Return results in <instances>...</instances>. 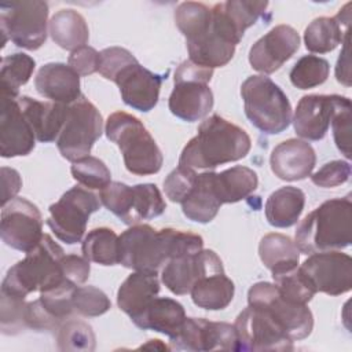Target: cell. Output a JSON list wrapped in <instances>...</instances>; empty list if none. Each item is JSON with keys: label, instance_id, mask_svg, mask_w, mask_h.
I'll return each instance as SVG.
<instances>
[{"label": "cell", "instance_id": "obj_1", "mask_svg": "<svg viewBox=\"0 0 352 352\" xmlns=\"http://www.w3.org/2000/svg\"><path fill=\"white\" fill-rule=\"evenodd\" d=\"M202 248L204 239L198 234L135 224L118 236V264L133 271L158 274L170 258L197 253Z\"/></svg>", "mask_w": 352, "mask_h": 352}, {"label": "cell", "instance_id": "obj_2", "mask_svg": "<svg viewBox=\"0 0 352 352\" xmlns=\"http://www.w3.org/2000/svg\"><path fill=\"white\" fill-rule=\"evenodd\" d=\"M250 138L245 129L213 114L198 126V133L184 146L179 165L213 169L245 158L250 151Z\"/></svg>", "mask_w": 352, "mask_h": 352}, {"label": "cell", "instance_id": "obj_3", "mask_svg": "<svg viewBox=\"0 0 352 352\" xmlns=\"http://www.w3.org/2000/svg\"><path fill=\"white\" fill-rule=\"evenodd\" d=\"M296 246L304 254L348 248L352 242L351 195L324 201L296 230Z\"/></svg>", "mask_w": 352, "mask_h": 352}, {"label": "cell", "instance_id": "obj_4", "mask_svg": "<svg viewBox=\"0 0 352 352\" xmlns=\"http://www.w3.org/2000/svg\"><path fill=\"white\" fill-rule=\"evenodd\" d=\"M63 249L44 234L41 242L25 258L14 264L1 283V293L26 298L33 292H45L65 280L62 271Z\"/></svg>", "mask_w": 352, "mask_h": 352}, {"label": "cell", "instance_id": "obj_5", "mask_svg": "<svg viewBox=\"0 0 352 352\" xmlns=\"http://www.w3.org/2000/svg\"><path fill=\"white\" fill-rule=\"evenodd\" d=\"M104 132L107 139L121 150L129 173L147 176L160 172L164 162L162 153L138 117L125 111H116L109 116Z\"/></svg>", "mask_w": 352, "mask_h": 352}, {"label": "cell", "instance_id": "obj_6", "mask_svg": "<svg viewBox=\"0 0 352 352\" xmlns=\"http://www.w3.org/2000/svg\"><path fill=\"white\" fill-rule=\"evenodd\" d=\"M245 114L267 135L283 132L292 122V106L286 94L264 74L250 76L241 85Z\"/></svg>", "mask_w": 352, "mask_h": 352}, {"label": "cell", "instance_id": "obj_7", "mask_svg": "<svg viewBox=\"0 0 352 352\" xmlns=\"http://www.w3.org/2000/svg\"><path fill=\"white\" fill-rule=\"evenodd\" d=\"M212 76L213 69L190 59L182 62L175 72V87L168 100L170 113L187 122L204 118L213 107V92L209 88Z\"/></svg>", "mask_w": 352, "mask_h": 352}, {"label": "cell", "instance_id": "obj_8", "mask_svg": "<svg viewBox=\"0 0 352 352\" xmlns=\"http://www.w3.org/2000/svg\"><path fill=\"white\" fill-rule=\"evenodd\" d=\"M48 4L41 0L4 1L0 4L3 47L11 40L16 47L38 50L47 40Z\"/></svg>", "mask_w": 352, "mask_h": 352}, {"label": "cell", "instance_id": "obj_9", "mask_svg": "<svg viewBox=\"0 0 352 352\" xmlns=\"http://www.w3.org/2000/svg\"><path fill=\"white\" fill-rule=\"evenodd\" d=\"M99 199L128 226L161 216L166 209L161 191L153 183L128 186L121 182H111L100 190Z\"/></svg>", "mask_w": 352, "mask_h": 352}, {"label": "cell", "instance_id": "obj_10", "mask_svg": "<svg viewBox=\"0 0 352 352\" xmlns=\"http://www.w3.org/2000/svg\"><path fill=\"white\" fill-rule=\"evenodd\" d=\"M103 120L99 110L84 95L69 104L63 128L56 139L60 155L76 162L89 155L95 142L102 136Z\"/></svg>", "mask_w": 352, "mask_h": 352}, {"label": "cell", "instance_id": "obj_11", "mask_svg": "<svg viewBox=\"0 0 352 352\" xmlns=\"http://www.w3.org/2000/svg\"><path fill=\"white\" fill-rule=\"evenodd\" d=\"M248 304L263 309L294 342L307 338L314 329V316L307 304H296L280 296L270 282H257L248 292Z\"/></svg>", "mask_w": 352, "mask_h": 352}, {"label": "cell", "instance_id": "obj_12", "mask_svg": "<svg viewBox=\"0 0 352 352\" xmlns=\"http://www.w3.org/2000/svg\"><path fill=\"white\" fill-rule=\"evenodd\" d=\"M99 208L100 199L98 195L84 187H72L50 206L47 226L59 241L74 245L81 241L89 216Z\"/></svg>", "mask_w": 352, "mask_h": 352}, {"label": "cell", "instance_id": "obj_13", "mask_svg": "<svg viewBox=\"0 0 352 352\" xmlns=\"http://www.w3.org/2000/svg\"><path fill=\"white\" fill-rule=\"evenodd\" d=\"M239 41L219 10L212 7L210 23L197 36L187 38L186 44L192 63L214 69L226 66L232 59Z\"/></svg>", "mask_w": 352, "mask_h": 352}, {"label": "cell", "instance_id": "obj_14", "mask_svg": "<svg viewBox=\"0 0 352 352\" xmlns=\"http://www.w3.org/2000/svg\"><path fill=\"white\" fill-rule=\"evenodd\" d=\"M0 235L3 242L15 250H33L44 236L38 208L22 197L10 201L1 210Z\"/></svg>", "mask_w": 352, "mask_h": 352}, {"label": "cell", "instance_id": "obj_15", "mask_svg": "<svg viewBox=\"0 0 352 352\" xmlns=\"http://www.w3.org/2000/svg\"><path fill=\"white\" fill-rule=\"evenodd\" d=\"M238 351H293V341L257 307L248 305L235 319Z\"/></svg>", "mask_w": 352, "mask_h": 352}, {"label": "cell", "instance_id": "obj_16", "mask_svg": "<svg viewBox=\"0 0 352 352\" xmlns=\"http://www.w3.org/2000/svg\"><path fill=\"white\" fill-rule=\"evenodd\" d=\"M176 351H238L234 324L205 318H186L179 333L169 338Z\"/></svg>", "mask_w": 352, "mask_h": 352}, {"label": "cell", "instance_id": "obj_17", "mask_svg": "<svg viewBox=\"0 0 352 352\" xmlns=\"http://www.w3.org/2000/svg\"><path fill=\"white\" fill-rule=\"evenodd\" d=\"M300 268L316 293L340 296L352 289V258L346 253L336 250L312 253Z\"/></svg>", "mask_w": 352, "mask_h": 352}, {"label": "cell", "instance_id": "obj_18", "mask_svg": "<svg viewBox=\"0 0 352 352\" xmlns=\"http://www.w3.org/2000/svg\"><path fill=\"white\" fill-rule=\"evenodd\" d=\"M349 102V98L341 95L312 94L302 96L292 120L297 136L312 142L322 140L336 111Z\"/></svg>", "mask_w": 352, "mask_h": 352}, {"label": "cell", "instance_id": "obj_19", "mask_svg": "<svg viewBox=\"0 0 352 352\" xmlns=\"http://www.w3.org/2000/svg\"><path fill=\"white\" fill-rule=\"evenodd\" d=\"M224 272L220 257L210 249L170 258L164 267L162 283L177 296L190 293L194 283L205 275Z\"/></svg>", "mask_w": 352, "mask_h": 352}, {"label": "cell", "instance_id": "obj_20", "mask_svg": "<svg viewBox=\"0 0 352 352\" xmlns=\"http://www.w3.org/2000/svg\"><path fill=\"white\" fill-rule=\"evenodd\" d=\"M300 48V36L289 25H278L260 37L249 51L250 66L263 73L271 74L280 69Z\"/></svg>", "mask_w": 352, "mask_h": 352}, {"label": "cell", "instance_id": "obj_21", "mask_svg": "<svg viewBox=\"0 0 352 352\" xmlns=\"http://www.w3.org/2000/svg\"><path fill=\"white\" fill-rule=\"evenodd\" d=\"M36 135L18 98L1 96L0 154L3 158L28 155L34 148Z\"/></svg>", "mask_w": 352, "mask_h": 352}, {"label": "cell", "instance_id": "obj_22", "mask_svg": "<svg viewBox=\"0 0 352 352\" xmlns=\"http://www.w3.org/2000/svg\"><path fill=\"white\" fill-rule=\"evenodd\" d=\"M113 82L120 88L124 103L135 110L147 113L158 103L162 78L138 60L121 69Z\"/></svg>", "mask_w": 352, "mask_h": 352}, {"label": "cell", "instance_id": "obj_23", "mask_svg": "<svg viewBox=\"0 0 352 352\" xmlns=\"http://www.w3.org/2000/svg\"><path fill=\"white\" fill-rule=\"evenodd\" d=\"M315 164V150L308 142L300 139H287L279 143L270 157L272 173L286 182L302 180L311 176Z\"/></svg>", "mask_w": 352, "mask_h": 352}, {"label": "cell", "instance_id": "obj_24", "mask_svg": "<svg viewBox=\"0 0 352 352\" xmlns=\"http://www.w3.org/2000/svg\"><path fill=\"white\" fill-rule=\"evenodd\" d=\"M36 91L51 102L72 104L81 96L80 76L60 62H51L41 66L34 78Z\"/></svg>", "mask_w": 352, "mask_h": 352}, {"label": "cell", "instance_id": "obj_25", "mask_svg": "<svg viewBox=\"0 0 352 352\" xmlns=\"http://www.w3.org/2000/svg\"><path fill=\"white\" fill-rule=\"evenodd\" d=\"M351 3H346L336 16L315 18L304 32L305 48L315 54H326L341 44L349 33Z\"/></svg>", "mask_w": 352, "mask_h": 352}, {"label": "cell", "instance_id": "obj_26", "mask_svg": "<svg viewBox=\"0 0 352 352\" xmlns=\"http://www.w3.org/2000/svg\"><path fill=\"white\" fill-rule=\"evenodd\" d=\"M18 102L30 121L38 142L50 143L58 139L67 116L69 104L40 102L29 96H18Z\"/></svg>", "mask_w": 352, "mask_h": 352}, {"label": "cell", "instance_id": "obj_27", "mask_svg": "<svg viewBox=\"0 0 352 352\" xmlns=\"http://www.w3.org/2000/svg\"><path fill=\"white\" fill-rule=\"evenodd\" d=\"M186 319V311L180 302L168 297H155L139 315L131 320L142 330H154L175 337Z\"/></svg>", "mask_w": 352, "mask_h": 352}, {"label": "cell", "instance_id": "obj_28", "mask_svg": "<svg viewBox=\"0 0 352 352\" xmlns=\"http://www.w3.org/2000/svg\"><path fill=\"white\" fill-rule=\"evenodd\" d=\"M160 290L158 274L135 271L118 287L117 305L132 319L158 296Z\"/></svg>", "mask_w": 352, "mask_h": 352}, {"label": "cell", "instance_id": "obj_29", "mask_svg": "<svg viewBox=\"0 0 352 352\" xmlns=\"http://www.w3.org/2000/svg\"><path fill=\"white\" fill-rule=\"evenodd\" d=\"M213 177L214 172L198 175L194 187L183 199L182 210L188 220L206 224L216 217L221 204L214 192Z\"/></svg>", "mask_w": 352, "mask_h": 352}, {"label": "cell", "instance_id": "obj_30", "mask_svg": "<svg viewBox=\"0 0 352 352\" xmlns=\"http://www.w3.org/2000/svg\"><path fill=\"white\" fill-rule=\"evenodd\" d=\"M305 205V194L302 190L286 186L274 191L265 202V219L276 228H287L294 226Z\"/></svg>", "mask_w": 352, "mask_h": 352}, {"label": "cell", "instance_id": "obj_31", "mask_svg": "<svg viewBox=\"0 0 352 352\" xmlns=\"http://www.w3.org/2000/svg\"><path fill=\"white\" fill-rule=\"evenodd\" d=\"M235 293L234 282L224 272H214L198 279L190 290L192 302L202 309L220 311L227 308Z\"/></svg>", "mask_w": 352, "mask_h": 352}, {"label": "cell", "instance_id": "obj_32", "mask_svg": "<svg viewBox=\"0 0 352 352\" xmlns=\"http://www.w3.org/2000/svg\"><path fill=\"white\" fill-rule=\"evenodd\" d=\"M214 192L220 204H235L249 197L258 186L257 173L242 165L232 166L220 173L214 172Z\"/></svg>", "mask_w": 352, "mask_h": 352}, {"label": "cell", "instance_id": "obj_33", "mask_svg": "<svg viewBox=\"0 0 352 352\" xmlns=\"http://www.w3.org/2000/svg\"><path fill=\"white\" fill-rule=\"evenodd\" d=\"M48 30L55 44L69 51L84 47L89 38V30L84 16L72 8H63L55 12L48 22Z\"/></svg>", "mask_w": 352, "mask_h": 352}, {"label": "cell", "instance_id": "obj_34", "mask_svg": "<svg viewBox=\"0 0 352 352\" xmlns=\"http://www.w3.org/2000/svg\"><path fill=\"white\" fill-rule=\"evenodd\" d=\"M258 256L271 274L297 267L300 261V250L292 238L276 232L267 234L261 238Z\"/></svg>", "mask_w": 352, "mask_h": 352}, {"label": "cell", "instance_id": "obj_35", "mask_svg": "<svg viewBox=\"0 0 352 352\" xmlns=\"http://www.w3.org/2000/svg\"><path fill=\"white\" fill-rule=\"evenodd\" d=\"M82 256L100 265H116L120 263L118 235L107 227L91 230L81 245Z\"/></svg>", "mask_w": 352, "mask_h": 352}, {"label": "cell", "instance_id": "obj_36", "mask_svg": "<svg viewBox=\"0 0 352 352\" xmlns=\"http://www.w3.org/2000/svg\"><path fill=\"white\" fill-rule=\"evenodd\" d=\"M34 67V59L23 52H15L4 56L0 72L1 96L16 99L19 88L30 80Z\"/></svg>", "mask_w": 352, "mask_h": 352}, {"label": "cell", "instance_id": "obj_37", "mask_svg": "<svg viewBox=\"0 0 352 352\" xmlns=\"http://www.w3.org/2000/svg\"><path fill=\"white\" fill-rule=\"evenodd\" d=\"M77 285L65 279L59 285L41 292L37 298L43 311L59 326L72 318L74 314L73 297Z\"/></svg>", "mask_w": 352, "mask_h": 352}, {"label": "cell", "instance_id": "obj_38", "mask_svg": "<svg viewBox=\"0 0 352 352\" xmlns=\"http://www.w3.org/2000/svg\"><path fill=\"white\" fill-rule=\"evenodd\" d=\"M272 279L280 296L296 304H308L316 293L298 265L274 272Z\"/></svg>", "mask_w": 352, "mask_h": 352}, {"label": "cell", "instance_id": "obj_39", "mask_svg": "<svg viewBox=\"0 0 352 352\" xmlns=\"http://www.w3.org/2000/svg\"><path fill=\"white\" fill-rule=\"evenodd\" d=\"M330 73V65L324 58L304 55L289 73L290 82L298 89H309L322 85Z\"/></svg>", "mask_w": 352, "mask_h": 352}, {"label": "cell", "instance_id": "obj_40", "mask_svg": "<svg viewBox=\"0 0 352 352\" xmlns=\"http://www.w3.org/2000/svg\"><path fill=\"white\" fill-rule=\"evenodd\" d=\"M73 179L89 190H103L111 183V173L106 164L92 155H87L70 168Z\"/></svg>", "mask_w": 352, "mask_h": 352}, {"label": "cell", "instance_id": "obj_41", "mask_svg": "<svg viewBox=\"0 0 352 352\" xmlns=\"http://www.w3.org/2000/svg\"><path fill=\"white\" fill-rule=\"evenodd\" d=\"M212 19V8L204 3L184 1L175 10V23L187 38L202 32Z\"/></svg>", "mask_w": 352, "mask_h": 352}, {"label": "cell", "instance_id": "obj_42", "mask_svg": "<svg viewBox=\"0 0 352 352\" xmlns=\"http://www.w3.org/2000/svg\"><path fill=\"white\" fill-rule=\"evenodd\" d=\"M59 351H94L95 334L92 327L81 320H66L56 331Z\"/></svg>", "mask_w": 352, "mask_h": 352}, {"label": "cell", "instance_id": "obj_43", "mask_svg": "<svg viewBox=\"0 0 352 352\" xmlns=\"http://www.w3.org/2000/svg\"><path fill=\"white\" fill-rule=\"evenodd\" d=\"M221 8L236 30V33L243 37L248 28L256 23L261 18L268 7V1H248V0H230L220 3Z\"/></svg>", "mask_w": 352, "mask_h": 352}, {"label": "cell", "instance_id": "obj_44", "mask_svg": "<svg viewBox=\"0 0 352 352\" xmlns=\"http://www.w3.org/2000/svg\"><path fill=\"white\" fill-rule=\"evenodd\" d=\"M74 312L87 316L95 318L106 314L111 308L109 297L95 286H77L73 297Z\"/></svg>", "mask_w": 352, "mask_h": 352}, {"label": "cell", "instance_id": "obj_45", "mask_svg": "<svg viewBox=\"0 0 352 352\" xmlns=\"http://www.w3.org/2000/svg\"><path fill=\"white\" fill-rule=\"evenodd\" d=\"M26 304L22 297L1 293L0 327L3 334L15 336L28 329L25 322Z\"/></svg>", "mask_w": 352, "mask_h": 352}, {"label": "cell", "instance_id": "obj_46", "mask_svg": "<svg viewBox=\"0 0 352 352\" xmlns=\"http://www.w3.org/2000/svg\"><path fill=\"white\" fill-rule=\"evenodd\" d=\"M197 173L192 168L179 165L164 180V191L172 202L182 204L195 184Z\"/></svg>", "mask_w": 352, "mask_h": 352}, {"label": "cell", "instance_id": "obj_47", "mask_svg": "<svg viewBox=\"0 0 352 352\" xmlns=\"http://www.w3.org/2000/svg\"><path fill=\"white\" fill-rule=\"evenodd\" d=\"M351 177V165L342 160H334L324 164L318 172L311 175L315 186L322 188H331L346 183Z\"/></svg>", "mask_w": 352, "mask_h": 352}, {"label": "cell", "instance_id": "obj_48", "mask_svg": "<svg viewBox=\"0 0 352 352\" xmlns=\"http://www.w3.org/2000/svg\"><path fill=\"white\" fill-rule=\"evenodd\" d=\"M138 59L125 48L121 47H109L100 51V59H99V73L106 78L113 81L114 77L128 66L129 63L136 62Z\"/></svg>", "mask_w": 352, "mask_h": 352}, {"label": "cell", "instance_id": "obj_49", "mask_svg": "<svg viewBox=\"0 0 352 352\" xmlns=\"http://www.w3.org/2000/svg\"><path fill=\"white\" fill-rule=\"evenodd\" d=\"M351 102L340 107L331 118L333 138L337 148L345 158H351Z\"/></svg>", "mask_w": 352, "mask_h": 352}, {"label": "cell", "instance_id": "obj_50", "mask_svg": "<svg viewBox=\"0 0 352 352\" xmlns=\"http://www.w3.org/2000/svg\"><path fill=\"white\" fill-rule=\"evenodd\" d=\"M99 59L100 52L89 45H84L72 51L67 59V65L78 76H89L99 70Z\"/></svg>", "mask_w": 352, "mask_h": 352}, {"label": "cell", "instance_id": "obj_51", "mask_svg": "<svg viewBox=\"0 0 352 352\" xmlns=\"http://www.w3.org/2000/svg\"><path fill=\"white\" fill-rule=\"evenodd\" d=\"M62 271L65 279L76 283L77 286L87 282L91 271L89 260H87L84 256L77 254H65L62 257Z\"/></svg>", "mask_w": 352, "mask_h": 352}, {"label": "cell", "instance_id": "obj_52", "mask_svg": "<svg viewBox=\"0 0 352 352\" xmlns=\"http://www.w3.org/2000/svg\"><path fill=\"white\" fill-rule=\"evenodd\" d=\"M1 187H3L1 206H4L10 201L16 198L15 195L18 194V191L22 187V180H21L19 173L12 168L3 166L1 168Z\"/></svg>", "mask_w": 352, "mask_h": 352}, {"label": "cell", "instance_id": "obj_53", "mask_svg": "<svg viewBox=\"0 0 352 352\" xmlns=\"http://www.w3.org/2000/svg\"><path fill=\"white\" fill-rule=\"evenodd\" d=\"M344 47L340 52L337 67H336V77L337 81L349 87L351 85V72H349V55H348V44H349V33L344 38Z\"/></svg>", "mask_w": 352, "mask_h": 352}, {"label": "cell", "instance_id": "obj_54", "mask_svg": "<svg viewBox=\"0 0 352 352\" xmlns=\"http://www.w3.org/2000/svg\"><path fill=\"white\" fill-rule=\"evenodd\" d=\"M140 348H144V349H147V348H154V349H170V346L164 345L160 340H148V342L144 344V345H142Z\"/></svg>", "mask_w": 352, "mask_h": 352}]
</instances>
